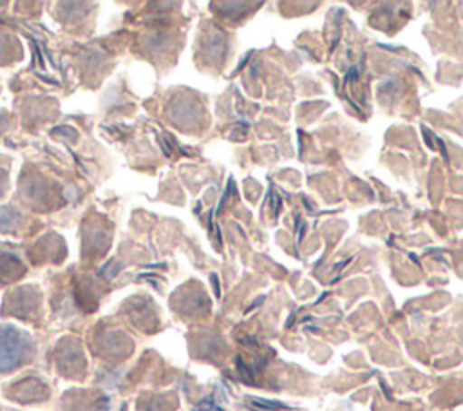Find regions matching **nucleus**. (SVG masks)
Masks as SVG:
<instances>
[{"label":"nucleus","mask_w":463,"mask_h":411,"mask_svg":"<svg viewBox=\"0 0 463 411\" xmlns=\"http://www.w3.org/2000/svg\"><path fill=\"white\" fill-rule=\"evenodd\" d=\"M358 80V72H356V67H351L349 72L345 74V81H356Z\"/></svg>","instance_id":"obj_1"}]
</instances>
